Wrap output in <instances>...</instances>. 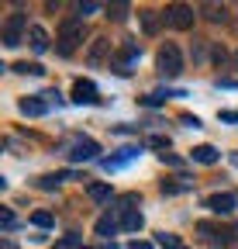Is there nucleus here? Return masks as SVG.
Returning a JSON list of instances; mask_svg holds the SVG:
<instances>
[{"label": "nucleus", "mask_w": 238, "mask_h": 249, "mask_svg": "<svg viewBox=\"0 0 238 249\" xmlns=\"http://www.w3.org/2000/svg\"><path fill=\"white\" fill-rule=\"evenodd\" d=\"M138 156H142V145H125V149H117V156H111V160H100V166H104L107 173H114V170L128 166L131 160H138Z\"/></svg>", "instance_id": "nucleus-6"}, {"label": "nucleus", "mask_w": 238, "mask_h": 249, "mask_svg": "<svg viewBox=\"0 0 238 249\" xmlns=\"http://www.w3.org/2000/svg\"><path fill=\"white\" fill-rule=\"evenodd\" d=\"M28 45H32L35 52H45V49H48V31L38 28V24H35V28H28Z\"/></svg>", "instance_id": "nucleus-15"}, {"label": "nucleus", "mask_w": 238, "mask_h": 249, "mask_svg": "<svg viewBox=\"0 0 238 249\" xmlns=\"http://www.w3.org/2000/svg\"><path fill=\"white\" fill-rule=\"evenodd\" d=\"M169 97H187L183 90H156V93H148V97H142V107H162Z\"/></svg>", "instance_id": "nucleus-12"}, {"label": "nucleus", "mask_w": 238, "mask_h": 249, "mask_svg": "<svg viewBox=\"0 0 238 249\" xmlns=\"http://www.w3.org/2000/svg\"><path fill=\"white\" fill-rule=\"evenodd\" d=\"M180 121L187 124V128H200V118H197V114H183Z\"/></svg>", "instance_id": "nucleus-29"}, {"label": "nucleus", "mask_w": 238, "mask_h": 249, "mask_svg": "<svg viewBox=\"0 0 238 249\" xmlns=\"http://www.w3.org/2000/svg\"><path fill=\"white\" fill-rule=\"evenodd\" d=\"M24 24H28V18H24L21 11H14V14L7 18V24H4V45H7V49H17V45L24 42Z\"/></svg>", "instance_id": "nucleus-3"}, {"label": "nucleus", "mask_w": 238, "mask_h": 249, "mask_svg": "<svg viewBox=\"0 0 238 249\" xmlns=\"http://www.w3.org/2000/svg\"><path fill=\"white\" fill-rule=\"evenodd\" d=\"M193 7H187V4H169L166 7V24L169 28H180V31H187V28H193Z\"/></svg>", "instance_id": "nucleus-4"}, {"label": "nucleus", "mask_w": 238, "mask_h": 249, "mask_svg": "<svg viewBox=\"0 0 238 249\" xmlns=\"http://www.w3.org/2000/svg\"><path fill=\"white\" fill-rule=\"evenodd\" d=\"M76 11H79L76 18H86V14H94V11H97V4H90V0H86V4H79Z\"/></svg>", "instance_id": "nucleus-28"}, {"label": "nucleus", "mask_w": 238, "mask_h": 249, "mask_svg": "<svg viewBox=\"0 0 238 249\" xmlns=\"http://www.w3.org/2000/svg\"><path fill=\"white\" fill-rule=\"evenodd\" d=\"M111 55V38H94L90 42V49H86V62H90V66H100V62Z\"/></svg>", "instance_id": "nucleus-10"}, {"label": "nucleus", "mask_w": 238, "mask_h": 249, "mask_svg": "<svg viewBox=\"0 0 238 249\" xmlns=\"http://www.w3.org/2000/svg\"><path fill=\"white\" fill-rule=\"evenodd\" d=\"M117 229H121V225H117V218H114V214H104L100 222H97V235H104V239H111Z\"/></svg>", "instance_id": "nucleus-18"}, {"label": "nucleus", "mask_w": 238, "mask_h": 249, "mask_svg": "<svg viewBox=\"0 0 238 249\" xmlns=\"http://www.w3.org/2000/svg\"><path fill=\"white\" fill-rule=\"evenodd\" d=\"M193 62H204V42L193 45Z\"/></svg>", "instance_id": "nucleus-33"}, {"label": "nucleus", "mask_w": 238, "mask_h": 249, "mask_svg": "<svg viewBox=\"0 0 238 249\" xmlns=\"http://www.w3.org/2000/svg\"><path fill=\"white\" fill-rule=\"evenodd\" d=\"M17 107H21V114H28V118H38V114L48 111V101H42V97H24Z\"/></svg>", "instance_id": "nucleus-14"}, {"label": "nucleus", "mask_w": 238, "mask_h": 249, "mask_svg": "<svg viewBox=\"0 0 238 249\" xmlns=\"http://www.w3.org/2000/svg\"><path fill=\"white\" fill-rule=\"evenodd\" d=\"M138 55H142V49L135 45V38H125V45H121V55L114 59V73H117V76H128V73H131V62H135Z\"/></svg>", "instance_id": "nucleus-5"}, {"label": "nucleus", "mask_w": 238, "mask_h": 249, "mask_svg": "<svg viewBox=\"0 0 238 249\" xmlns=\"http://www.w3.org/2000/svg\"><path fill=\"white\" fill-rule=\"evenodd\" d=\"M86 194H90V201L104 204V201H111V183H90V187H86Z\"/></svg>", "instance_id": "nucleus-17"}, {"label": "nucleus", "mask_w": 238, "mask_h": 249, "mask_svg": "<svg viewBox=\"0 0 238 249\" xmlns=\"http://www.w3.org/2000/svg\"><path fill=\"white\" fill-rule=\"evenodd\" d=\"M59 180H66V177L63 173H59V177H38V187H42V191H55Z\"/></svg>", "instance_id": "nucleus-25"}, {"label": "nucleus", "mask_w": 238, "mask_h": 249, "mask_svg": "<svg viewBox=\"0 0 238 249\" xmlns=\"http://www.w3.org/2000/svg\"><path fill=\"white\" fill-rule=\"evenodd\" d=\"M162 163L173 166V170H180V166H183V160H180V156H173V152H162Z\"/></svg>", "instance_id": "nucleus-26"}, {"label": "nucleus", "mask_w": 238, "mask_h": 249, "mask_svg": "<svg viewBox=\"0 0 238 249\" xmlns=\"http://www.w3.org/2000/svg\"><path fill=\"white\" fill-rule=\"evenodd\" d=\"M156 246H162V249H183V246H180V239L169 235V232H159V235H156Z\"/></svg>", "instance_id": "nucleus-21"}, {"label": "nucleus", "mask_w": 238, "mask_h": 249, "mask_svg": "<svg viewBox=\"0 0 238 249\" xmlns=\"http://www.w3.org/2000/svg\"><path fill=\"white\" fill-rule=\"evenodd\" d=\"M231 163H235V166H238V152H231Z\"/></svg>", "instance_id": "nucleus-36"}, {"label": "nucleus", "mask_w": 238, "mask_h": 249, "mask_svg": "<svg viewBox=\"0 0 238 249\" xmlns=\"http://www.w3.org/2000/svg\"><path fill=\"white\" fill-rule=\"evenodd\" d=\"M235 66H238V52H235Z\"/></svg>", "instance_id": "nucleus-38"}, {"label": "nucleus", "mask_w": 238, "mask_h": 249, "mask_svg": "<svg viewBox=\"0 0 238 249\" xmlns=\"http://www.w3.org/2000/svg\"><path fill=\"white\" fill-rule=\"evenodd\" d=\"M97 152H100V145L94 139H76L69 145V160L73 163H86V160H97Z\"/></svg>", "instance_id": "nucleus-8"}, {"label": "nucleus", "mask_w": 238, "mask_h": 249, "mask_svg": "<svg viewBox=\"0 0 238 249\" xmlns=\"http://www.w3.org/2000/svg\"><path fill=\"white\" fill-rule=\"evenodd\" d=\"M218 87H224V90H235V87H238V80H231V76H218Z\"/></svg>", "instance_id": "nucleus-30"}, {"label": "nucleus", "mask_w": 238, "mask_h": 249, "mask_svg": "<svg viewBox=\"0 0 238 249\" xmlns=\"http://www.w3.org/2000/svg\"><path fill=\"white\" fill-rule=\"evenodd\" d=\"M73 101L76 104H100V93L90 80H76L73 83Z\"/></svg>", "instance_id": "nucleus-9"}, {"label": "nucleus", "mask_w": 238, "mask_h": 249, "mask_svg": "<svg viewBox=\"0 0 238 249\" xmlns=\"http://www.w3.org/2000/svg\"><path fill=\"white\" fill-rule=\"evenodd\" d=\"M156 66H159V76L173 80V76H180L183 73V52L176 42H162L159 55H156Z\"/></svg>", "instance_id": "nucleus-1"}, {"label": "nucleus", "mask_w": 238, "mask_h": 249, "mask_svg": "<svg viewBox=\"0 0 238 249\" xmlns=\"http://www.w3.org/2000/svg\"><path fill=\"white\" fill-rule=\"evenodd\" d=\"M52 249H66V242H59V246H52Z\"/></svg>", "instance_id": "nucleus-37"}, {"label": "nucleus", "mask_w": 238, "mask_h": 249, "mask_svg": "<svg viewBox=\"0 0 238 249\" xmlns=\"http://www.w3.org/2000/svg\"><path fill=\"white\" fill-rule=\"evenodd\" d=\"M190 160H193V163H200V166H214V163L221 160V152H218L214 145H207V142H204V145H197V149L190 152Z\"/></svg>", "instance_id": "nucleus-11"}, {"label": "nucleus", "mask_w": 238, "mask_h": 249, "mask_svg": "<svg viewBox=\"0 0 238 249\" xmlns=\"http://www.w3.org/2000/svg\"><path fill=\"white\" fill-rule=\"evenodd\" d=\"M128 11H131L128 4H111V7H107V18H111V21H128Z\"/></svg>", "instance_id": "nucleus-20"}, {"label": "nucleus", "mask_w": 238, "mask_h": 249, "mask_svg": "<svg viewBox=\"0 0 238 249\" xmlns=\"http://www.w3.org/2000/svg\"><path fill=\"white\" fill-rule=\"evenodd\" d=\"M0 249H17V246H14L11 239H0Z\"/></svg>", "instance_id": "nucleus-35"}, {"label": "nucleus", "mask_w": 238, "mask_h": 249, "mask_svg": "<svg viewBox=\"0 0 238 249\" xmlns=\"http://www.w3.org/2000/svg\"><path fill=\"white\" fill-rule=\"evenodd\" d=\"M14 70H17V73H32V76H42V73H45V70L38 66V62H17Z\"/></svg>", "instance_id": "nucleus-24"}, {"label": "nucleus", "mask_w": 238, "mask_h": 249, "mask_svg": "<svg viewBox=\"0 0 238 249\" xmlns=\"http://www.w3.org/2000/svg\"><path fill=\"white\" fill-rule=\"evenodd\" d=\"M204 208H211V211L221 214V218H231L235 208H238V197H235V194H211V197L204 201Z\"/></svg>", "instance_id": "nucleus-7"}, {"label": "nucleus", "mask_w": 238, "mask_h": 249, "mask_svg": "<svg viewBox=\"0 0 238 249\" xmlns=\"http://www.w3.org/2000/svg\"><path fill=\"white\" fill-rule=\"evenodd\" d=\"M221 121H228V124H238V111H221Z\"/></svg>", "instance_id": "nucleus-32"}, {"label": "nucleus", "mask_w": 238, "mask_h": 249, "mask_svg": "<svg viewBox=\"0 0 238 249\" xmlns=\"http://www.w3.org/2000/svg\"><path fill=\"white\" fill-rule=\"evenodd\" d=\"M200 14H204L207 21H224V18H228V11L218 7V4H200Z\"/></svg>", "instance_id": "nucleus-19"}, {"label": "nucleus", "mask_w": 238, "mask_h": 249, "mask_svg": "<svg viewBox=\"0 0 238 249\" xmlns=\"http://www.w3.org/2000/svg\"><path fill=\"white\" fill-rule=\"evenodd\" d=\"M128 249H152V242H128Z\"/></svg>", "instance_id": "nucleus-34"}, {"label": "nucleus", "mask_w": 238, "mask_h": 249, "mask_svg": "<svg viewBox=\"0 0 238 249\" xmlns=\"http://www.w3.org/2000/svg\"><path fill=\"white\" fill-rule=\"evenodd\" d=\"M193 187V177H176V180H162V194H183Z\"/></svg>", "instance_id": "nucleus-16"}, {"label": "nucleus", "mask_w": 238, "mask_h": 249, "mask_svg": "<svg viewBox=\"0 0 238 249\" xmlns=\"http://www.w3.org/2000/svg\"><path fill=\"white\" fill-rule=\"evenodd\" d=\"M148 145H152V149H162V152H166V149H169V139H166V135H152V139H148Z\"/></svg>", "instance_id": "nucleus-27"}, {"label": "nucleus", "mask_w": 238, "mask_h": 249, "mask_svg": "<svg viewBox=\"0 0 238 249\" xmlns=\"http://www.w3.org/2000/svg\"><path fill=\"white\" fill-rule=\"evenodd\" d=\"M83 42V18H66L59 24V55H73Z\"/></svg>", "instance_id": "nucleus-2"}, {"label": "nucleus", "mask_w": 238, "mask_h": 249, "mask_svg": "<svg viewBox=\"0 0 238 249\" xmlns=\"http://www.w3.org/2000/svg\"><path fill=\"white\" fill-rule=\"evenodd\" d=\"M214 62H218V66H224V62H228V52H224V49H221V45H218V49H214Z\"/></svg>", "instance_id": "nucleus-31"}, {"label": "nucleus", "mask_w": 238, "mask_h": 249, "mask_svg": "<svg viewBox=\"0 0 238 249\" xmlns=\"http://www.w3.org/2000/svg\"><path fill=\"white\" fill-rule=\"evenodd\" d=\"M0 225H4V232H11V229L17 225V214H14L11 208H4V211H0Z\"/></svg>", "instance_id": "nucleus-23"}, {"label": "nucleus", "mask_w": 238, "mask_h": 249, "mask_svg": "<svg viewBox=\"0 0 238 249\" xmlns=\"http://www.w3.org/2000/svg\"><path fill=\"white\" fill-rule=\"evenodd\" d=\"M32 222H35L38 229H48V225H55V214H52V211H35Z\"/></svg>", "instance_id": "nucleus-22"}, {"label": "nucleus", "mask_w": 238, "mask_h": 249, "mask_svg": "<svg viewBox=\"0 0 238 249\" xmlns=\"http://www.w3.org/2000/svg\"><path fill=\"white\" fill-rule=\"evenodd\" d=\"M138 18H142V31H145V35H156V31L162 28V21H166V14H159V11H142Z\"/></svg>", "instance_id": "nucleus-13"}]
</instances>
